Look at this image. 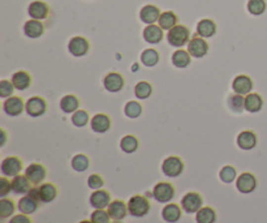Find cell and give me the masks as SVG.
<instances>
[{"label":"cell","mask_w":267,"mask_h":223,"mask_svg":"<svg viewBox=\"0 0 267 223\" xmlns=\"http://www.w3.org/2000/svg\"><path fill=\"white\" fill-rule=\"evenodd\" d=\"M150 201L146 197H143L141 194H135L129 198L128 201V212L132 217L135 218H142L147 216L150 212Z\"/></svg>","instance_id":"1"},{"label":"cell","mask_w":267,"mask_h":223,"mask_svg":"<svg viewBox=\"0 0 267 223\" xmlns=\"http://www.w3.org/2000/svg\"><path fill=\"white\" fill-rule=\"evenodd\" d=\"M167 41L172 47H176V48L178 47V48H180V47L185 46V45L189 44V41H190V32H189L186 26L176 25L175 28H172L171 30H168Z\"/></svg>","instance_id":"2"},{"label":"cell","mask_w":267,"mask_h":223,"mask_svg":"<svg viewBox=\"0 0 267 223\" xmlns=\"http://www.w3.org/2000/svg\"><path fill=\"white\" fill-rule=\"evenodd\" d=\"M162 171L167 178H178L184 171V162L176 155L167 157L162 163Z\"/></svg>","instance_id":"3"},{"label":"cell","mask_w":267,"mask_h":223,"mask_svg":"<svg viewBox=\"0 0 267 223\" xmlns=\"http://www.w3.org/2000/svg\"><path fill=\"white\" fill-rule=\"evenodd\" d=\"M175 187L171 183L167 181H160V183L155 184V187L153 189V196L160 204H168L172 201L175 197Z\"/></svg>","instance_id":"4"},{"label":"cell","mask_w":267,"mask_h":223,"mask_svg":"<svg viewBox=\"0 0 267 223\" xmlns=\"http://www.w3.org/2000/svg\"><path fill=\"white\" fill-rule=\"evenodd\" d=\"M25 111L32 118H40V116L44 115L47 111L46 99L40 97V95L29 98L25 103Z\"/></svg>","instance_id":"5"},{"label":"cell","mask_w":267,"mask_h":223,"mask_svg":"<svg viewBox=\"0 0 267 223\" xmlns=\"http://www.w3.org/2000/svg\"><path fill=\"white\" fill-rule=\"evenodd\" d=\"M22 169H24V165L18 157H7V158L3 159L1 166H0L1 174L7 178L17 177V175H20Z\"/></svg>","instance_id":"6"},{"label":"cell","mask_w":267,"mask_h":223,"mask_svg":"<svg viewBox=\"0 0 267 223\" xmlns=\"http://www.w3.org/2000/svg\"><path fill=\"white\" fill-rule=\"evenodd\" d=\"M202 196L200 193H197V192H188L181 198L182 210L188 213V214H193V213L198 212L202 208Z\"/></svg>","instance_id":"7"},{"label":"cell","mask_w":267,"mask_h":223,"mask_svg":"<svg viewBox=\"0 0 267 223\" xmlns=\"http://www.w3.org/2000/svg\"><path fill=\"white\" fill-rule=\"evenodd\" d=\"M188 52L192 55L193 58L201 59L209 52V44L205 38L200 37L198 34L190 38L188 44Z\"/></svg>","instance_id":"8"},{"label":"cell","mask_w":267,"mask_h":223,"mask_svg":"<svg viewBox=\"0 0 267 223\" xmlns=\"http://www.w3.org/2000/svg\"><path fill=\"white\" fill-rule=\"evenodd\" d=\"M3 110L8 116L16 118V116L21 115L25 110V102L21 97L12 95L3 102Z\"/></svg>","instance_id":"9"},{"label":"cell","mask_w":267,"mask_h":223,"mask_svg":"<svg viewBox=\"0 0 267 223\" xmlns=\"http://www.w3.org/2000/svg\"><path fill=\"white\" fill-rule=\"evenodd\" d=\"M90 50L89 41L86 40L85 37H73L69 44H68V51L69 54L76 56V58H81L85 56Z\"/></svg>","instance_id":"10"},{"label":"cell","mask_w":267,"mask_h":223,"mask_svg":"<svg viewBox=\"0 0 267 223\" xmlns=\"http://www.w3.org/2000/svg\"><path fill=\"white\" fill-rule=\"evenodd\" d=\"M236 188L240 193H252L257 188V178L250 173L240 174V177L236 179Z\"/></svg>","instance_id":"11"},{"label":"cell","mask_w":267,"mask_h":223,"mask_svg":"<svg viewBox=\"0 0 267 223\" xmlns=\"http://www.w3.org/2000/svg\"><path fill=\"white\" fill-rule=\"evenodd\" d=\"M25 175L26 178L32 181L33 185H40L43 180L46 179V167L41 165V163H32V165H29L28 167H26Z\"/></svg>","instance_id":"12"},{"label":"cell","mask_w":267,"mask_h":223,"mask_svg":"<svg viewBox=\"0 0 267 223\" xmlns=\"http://www.w3.org/2000/svg\"><path fill=\"white\" fill-rule=\"evenodd\" d=\"M252 89H253V81L249 76L239 75L232 81L233 93L240 94V95H248L249 93H252Z\"/></svg>","instance_id":"13"},{"label":"cell","mask_w":267,"mask_h":223,"mask_svg":"<svg viewBox=\"0 0 267 223\" xmlns=\"http://www.w3.org/2000/svg\"><path fill=\"white\" fill-rule=\"evenodd\" d=\"M103 85L107 91H110V93H119V91L124 89L125 79L120 73L110 72L107 76H104Z\"/></svg>","instance_id":"14"},{"label":"cell","mask_w":267,"mask_h":223,"mask_svg":"<svg viewBox=\"0 0 267 223\" xmlns=\"http://www.w3.org/2000/svg\"><path fill=\"white\" fill-rule=\"evenodd\" d=\"M28 13L29 16L33 18V20H46L50 15V7H48V4L44 3V1H41V0H36V1H33L30 3L28 8Z\"/></svg>","instance_id":"15"},{"label":"cell","mask_w":267,"mask_h":223,"mask_svg":"<svg viewBox=\"0 0 267 223\" xmlns=\"http://www.w3.org/2000/svg\"><path fill=\"white\" fill-rule=\"evenodd\" d=\"M107 212L110 214L111 220H124L127 214H129L128 204H125V202L121 201V200H115V201H111V204L108 205V208H107Z\"/></svg>","instance_id":"16"},{"label":"cell","mask_w":267,"mask_h":223,"mask_svg":"<svg viewBox=\"0 0 267 223\" xmlns=\"http://www.w3.org/2000/svg\"><path fill=\"white\" fill-rule=\"evenodd\" d=\"M89 201L94 209H106L111 204V194L104 189H96L90 194Z\"/></svg>","instance_id":"17"},{"label":"cell","mask_w":267,"mask_h":223,"mask_svg":"<svg viewBox=\"0 0 267 223\" xmlns=\"http://www.w3.org/2000/svg\"><path fill=\"white\" fill-rule=\"evenodd\" d=\"M90 126L95 134H106L107 131L111 128L110 116L106 115V114H96L91 118Z\"/></svg>","instance_id":"18"},{"label":"cell","mask_w":267,"mask_h":223,"mask_svg":"<svg viewBox=\"0 0 267 223\" xmlns=\"http://www.w3.org/2000/svg\"><path fill=\"white\" fill-rule=\"evenodd\" d=\"M160 15L162 13H160L159 8L153 5V4H147L145 7H142V9L139 12V18H141V21L147 24V25H153L159 20Z\"/></svg>","instance_id":"19"},{"label":"cell","mask_w":267,"mask_h":223,"mask_svg":"<svg viewBox=\"0 0 267 223\" xmlns=\"http://www.w3.org/2000/svg\"><path fill=\"white\" fill-rule=\"evenodd\" d=\"M24 33L28 38H32V40H37L44 34V25L42 24V21L40 20H29L25 22L24 25Z\"/></svg>","instance_id":"20"},{"label":"cell","mask_w":267,"mask_h":223,"mask_svg":"<svg viewBox=\"0 0 267 223\" xmlns=\"http://www.w3.org/2000/svg\"><path fill=\"white\" fill-rule=\"evenodd\" d=\"M257 134L253 131H242L237 136V145L242 150H252L257 145Z\"/></svg>","instance_id":"21"},{"label":"cell","mask_w":267,"mask_h":223,"mask_svg":"<svg viewBox=\"0 0 267 223\" xmlns=\"http://www.w3.org/2000/svg\"><path fill=\"white\" fill-rule=\"evenodd\" d=\"M143 40L150 45H157L163 40V29L159 25H147L143 29Z\"/></svg>","instance_id":"22"},{"label":"cell","mask_w":267,"mask_h":223,"mask_svg":"<svg viewBox=\"0 0 267 223\" xmlns=\"http://www.w3.org/2000/svg\"><path fill=\"white\" fill-rule=\"evenodd\" d=\"M32 189V181L26 175H17L12 179V192L14 194H28Z\"/></svg>","instance_id":"23"},{"label":"cell","mask_w":267,"mask_h":223,"mask_svg":"<svg viewBox=\"0 0 267 223\" xmlns=\"http://www.w3.org/2000/svg\"><path fill=\"white\" fill-rule=\"evenodd\" d=\"M181 209L178 204L174 202H168L167 205L164 206L162 210V218L168 223L178 222L181 218Z\"/></svg>","instance_id":"24"},{"label":"cell","mask_w":267,"mask_h":223,"mask_svg":"<svg viewBox=\"0 0 267 223\" xmlns=\"http://www.w3.org/2000/svg\"><path fill=\"white\" fill-rule=\"evenodd\" d=\"M18 210L22 213V214H26V216H30L33 213H36L40 208V201H37L36 198L30 197L29 194L21 197L18 200L17 204Z\"/></svg>","instance_id":"25"},{"label":"cell","mask_w":267,"mask_h":223,"mask_svg":"<svg viewBox=\"0 0 267 223\" xmlns=\"http://www.w3.org/2000/svg\"><path fill=\"white\" fill-rule=\"evenodd\" d=\"M12 84L16 88V90H26L30 85H32V75L26 71H18V72L13 73L12 76Z\"/></svg>","instance_id":"26"},{"label":"cell","mask_w":267,"mask_h":223,"mask_svg":"<svg viewBox=\"0 0 267 223\" xmlns=\"http://www.w3.org/2000/svg\"><path fill=\"white\" fill-rule=\"evenodd\" d=\"M264 107V98L258 93H249L245 95V111L250 114L260 112Z\"/></svg>","instance_id":"27"},{"label":"cell","mask_w":267,"mask_h":223,"mask_svg":"<svg viewBox=\"0 0 267 223\" xmlns=\"http://www.w3.org/2000/svg\"><path fill=\"white\" fill-rule=\"evenodd\" d=\"M60 108L64 114H75L80 108V99L75 94H67L60 99Z\"/></svg>","instance_id":"28"},{"label":"cell","mask_w":267,"mask_h":223,"mask_svg":"<svg viewBox=\"0 0 267 223\" xmlns=\"http://www.w3.org/2000/svg\"><path fill=\"white\" fill-rule=\"evenodd\" d=\"M217 33V24L210 18H203L197 24V34L202 38H211Z\"/></svg>","instance_id":"29"},{"label":"cell","mask_w":267,"mask_h":223,"mask_svg":"<svg viewBox=\"0 0 267 223\" xmlns=\"http://www.w3.org/2000/svg\"><path fill=\"white\" fill-rule=\"evenodd\" d=\"M57 197V188L52 183H43L40 187L41 202L48 204Z\"/></svg>","instance_id":"30"},{"label":"cell","mask_w":267,"mask_h":223,"mask_svg":"<svg viewBox=\"0 0 267 223\" xmlns=\"http://www.w3.org/2000/svg\"><path fill=\"white\" fill-rule=\"evenodd\" d=\"M172 64L176 67V68H186L190 65V61H192V55L189 54L188 51L185 50H178L175 51L172 54Z\"/></svg>","instance_id":"31"},{"label":"cell","mask_w":267,"mask_h":223,"mask_svg":"<svg viewBox=\"0 0 267 223\" xmlns=\"http://www.w3.org/2000/svg\"><path fill=\"white\" fill-rule=\"evenodd\" d=\"M215 221H217V212L211 206H202L197 212V223H215Z\"/></svg>","instance_id":"32"},{"label":"cell","mask_w":267,"mask_h":223,"mask_svg":"<svg viewBox=\"0 0 267 223\" xmlns=\"http://www.w3.org/2000/svg\"><path fill=\"white\" fill-rule=\"evenodd\" d=\"M158 24L163 30H171L172 28L178 25V16L175 15L172 11L163 12L158 20Z\"/></svg>","instance_id":"33"},{"label":"cell","mask_w":267,"mask_h":223,"mask_svg":"<svg viewBox=\"0 0 267 223\" xmlns=\"http://www.w3.org/2000/svg\"><path fill=\"white\" fill-rule=\"evenodd\" d=\"M138 138L133 134H127L121 138L120 141V149L127 154H132L138 149Z\"/></svg>","instance_id":"34"},{"label":"cell","mask_w":267,"mask_h":223,"mask_svg":"<svg viewBox=\"0 0 267 223\" xmlns=\"http://www.w3.org/2000/svg\"><path fill=\"white\" fill-rule=\"evenodd\" d=\"M228 106L231 108V111L241 114L242 111H245V97L236 93L232 94L228 98Z\"/></svg>","instance_id":"35"},{"label":"cell","mask_w":267,"mask_h":223,"mask_svg":"<svg viewBox=\"0 0 267 223\" xmlns=\"http://www.w3.org/2000/svg\"><path fill=\"white\" fill-rule=\"evenodd\" d=\"M160 55L157 50L154 48H146L145 51H142L141 54V63L146 67H154L159 63Z\"/></svg>","instance_id":"36"},{"label":"cell","mask_w":267,"mask_h":223,"mask_svg":"<svg viewBox=\"0 0 267 223\" xmlns=\"http://www.w3.org/2000/svg\"><path fill=\"white\" fill-rule=\"evenodd\" d=\"M90 159L86 154H76L72 158V169L77 173H84L89 169Z\"/></svg>","instance_id":"37"},{"label":"cell","mask_w":267,"mask_h":223,"mask_svg":"<svg viewBox=\"0 0 267 223\" xmlns=\"http://www.w3.org/2000/svg\"><path fill=\"white\" fill-rule=\"evenodd\" d=\"M135 97L138 99H147L153 94V87L147 81H139L134 88Z\"/></svg>","instance_id":"38"},{"label":"cell","mask_w":267,"mask_h":223,"mask_svg":"<svg viewBox=\"0 0 267 223\" xmlns=\"http://www.w3.org/2000/svg\"><path fill=\"white\" fill-rule=\"evenodd\" d=\"M14 210H16V205H14L13 200L11 198H1L0 200V218H9L11 216H13Z\"/></svg>","instance_id":"39"},{"label":"cell","mask_w":267,"mask_h":223,"mask_svg":"<svg viewBox=\"0 0 267 223\" xmlns=\"http://www.w3.org/2000/svg\"><path fill=\"white\" fill-rule=\"evenodd\" d=\"M124 114L128 116L129 119H137L142 114V106H141L139 102L129 101L128 103L125 104Z\"/></svg>","instance_id":"40"},{"label":"cell","mask_w":267,"mask_h":223,"mask_svg":"<svg viewBox=\"0 0 267 223\" xmlns=\"http://www.w3.org/2000/svg\"><path fill=\"white\" fill-rule=\"evenodd\" d=\"M219 178L223 183L225 184H231L232 181H235L237 179V171L233 166H224L223 169L221 170V173H219Z\"/></svg>","instance_id":"41"},{"label":"cell","mask_w":267,"mask_h":223,"mask_svg":"<svg viewBox=\"0 0 267 223\" xmlns=\"http://www.w3.org/2000/svg\"><path fill=\"white\" fill-rule=\"evenodd\" d=\"M266 1L265 0H249L248 1V11L250 15L261 16L266 11Z\"/></svg>","instance_id":"42"},{"label":"cell","mask_w":267,"mask_h":223,"mask_svg":"<svg viewBox=\"0 0 267 223\" xmlns=\"http://www.w3.org/2000/svg\"><path fill=\"white\" fill-rule=\"evenodd\" d=\"M90 120L89 112L85 111V110H77V111L72 115V123H73V126L79 127H85Z\"/></svg>","instance_id":"43"},{"label":"cell","mask_w":267,"mask_h":223,"mask_svg":"<svg viewBox=\"0 0 267 223\" xmlns=\"http://www.w3.org/2000/svg\"><path fill=\"white\" fill-rule=\"evenodd\" d=\"M90 221L93 223H110L111 217L104 209H95L90 216Z\"/></svg>","instance_id":"44"},{"label":"cell","mask_w":267,"mask_h":223,"mask_svg":"<svg viewBox=\"0 0 267 223\" xmlns=\"http://www.w3.org/2000/svg\"><path fill=\"white\" fill-rule=\"evenodd\" d=\"M16 88L13 87V84L9 80H1L0 81V97L7 99V98L12 97L14 93Z\"/></svg>","instance_id":"45"},{"label":"cell","mask_w":267,"mask_h":223,"mask_svg":"<svg viewBox=\"0 0 267 223\" xmlns=\"http://www.w3.org/2000/svg\"><path fill=\"white\" fill-rule=\"evenodd\" d=\"M88 185H89V188H91L93 191L102 189V187L104 185L103 178L98 175V174H91V175L88 178Z\"/></svg>","instance_id":"46"},{"label":"cell","mask_w":267,"mask_h":223,"mask_svg":"<svg viewBox=\"0 0 267 223\" xmlns=\"http://www.w3.org/2000/svg\"><path fill=\"white\" fill-rule=\"evenodd\" d=\"M12 191V180H8L7 177L0 178V197H7Z\"/></svg>","instance_id":"47"},{"label":"cell","mask_w":267,"mask_h":223,"mask_svg":"<svg viewBox=\"0 0 267 223\" xmlns=\"http://www.w3.org/2000/svg\"><path fill=\"white\" fill-rule=\"evenodd\" d=\"M9 223H33V222H32V220L29 218V216L20 213V214H17V216L12 217Z\"/></svg>","instance_id":"48"},{"label":"cell","mask_w":267,"mask_h":223,"mask_svg":"<svg viewBox=\"0 0 267 223\" xmlns=\"http://www.w3.org/2000/svg\"><path fill=\"white\" fill-rule=\"evenodd\" d=\"M29 196L33 198H36L37 201L41 202V198H40V187H36V188H32L30 191H29Z\"/></svg>","instance_id":"49"},{"label":"cell","mask_w":267,"mask_h":223,"mask_svg":"<svg viewBox=\"0 0 267 223\" xmlns=\"http://www.w3.org/2000/svg\"><path fill=\"white\" fill-rule=\"evenodd\" d=\"M0 134H1V141H0V146H4L5 141H7V134H5V131H4V130H0Z\"/></svg>","instance_id":"50"},{"label":"cell","mask_w":267,"mask_h":223,"mask_svg":"<svg viewBox=\"0 0 267 223\" xmlns=\"http://www.w3.org/2000/svg\"><path fill=\"white\" fill-rule=\"evenodd\" d=\"M80 223H93V222H91V221H81Z\"/></svg>","instance_id":"51"},{"label":"cell","mask_w":267,"mask_h":223,"mask_svg":"<svg viewBox=\"0 0 267 223\" xmlns=\"http://www.w3.org/2000/svg\"><path fill=\"white\" fill-rule=\"evenodd\" d=\"M114 223H121V222H119V221H115V222Z\"/></svg>","instance_id":"52"}]
</instances>
